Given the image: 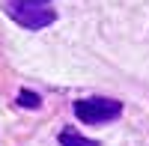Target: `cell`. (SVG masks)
I'll list each match as a JSON object with an SVG mask.
<instances>
[{
	"label": "cell",
	"mask_w": 149,
	"mask_h": 146,
	"mask_svg": "<svg viewBox=\"0 0 149 146\" xmlns=\"http://www.w3.org/2000/svg\"><path fill=\"white\" fill-rule=\"evenodd\" d=\"M60 146H98V143L78 134V131H72V128H66V131H60Z\"/></svg>",
	"instance_id": "3"
},
{
	"label": "cell",
	"mask_w": 149,
	"mask_h": 146,
	"mask_svg": "<svg viewBox=\"0 0 149 146\" xmlns=\"http://www.w3.org/2000/svg\"><path fill=\"white\" fill-rule=\"evenodd\" d=\"M3 9H6V15L15 24H21L24 30H42V27H48V24H54V18H57V12L48 3H21V0H9Z\"/></svg>",
	"instance_id": "1"
},
{
	"label": "cell",
	"mask_w": 149,
	"mask_h": 146,
	"mask_svg": "<svg viewBox=\"0 0 149 146\" xmlns=\"http://www.w3.org/2000/svg\"><path fill=\"white\" fill-rule=\"evenodd\" d=\"M21 3H48V0H21Z\"/></svg>",
	"instance_id": "5"
},
{
	"label": "cell",
	"mask_w": 149,
	"mask_h": 146,
	"mask_svg": "<svg viewBox=\"0 0 149 146\" xmlns=\"http://www.w3.org/2000/svg\"><path fill=\"white\" fill-rule=\"evenodd\" d=\"M18 104H21V107H30V111H36V107L42 104V99H39L36 92H30V90H21V92H18Z\"/></svg>",
	"instance_id": "4"
},
{
	"label": "cell",
	"mask_w": 149,
	"mask_h": 146,
	"mask_svg": "<svg viewBox=\"0 0 149 146\" xmlns=\"http://www.w3.org/2000/svg\"><path fill=\"white\" fill-rule=\"evenodd\" d=\"M122 113V102L116 99H104V95H95V99H81L74 102V116L86 125H98V122H110Z\"/></svg>",
	"instance_id": "2"
}]
</instances>
